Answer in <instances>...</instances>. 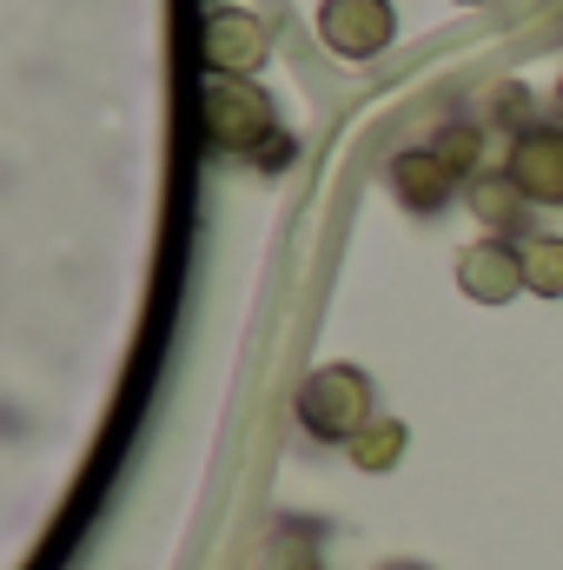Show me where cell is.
Here are the masks:
<instances>
[{"label": "cell", "mask_w": 563, "mask_h": 570, "mask_svg": "<svg viewBox=\"0 0 563 570\" xmlns=\"http://www.w3.org/2000/svg\"><path fill=\"white\" fill-rule=\"evenodd\" d=\"M464 206H471V219L484 233H524V219H531V199L517 193V179L504 166L497 173H471L464 179Z\"/></svg>", "instance_id": "obj_8"}, {"label": "cell", "mask_w": 563, "mask_h": 570, "mask_svg": "<svg viewBox=\"0 0 563 570\" xmlns=\"http://www.w3.org/2000/svg\"><path fill=\"white\" fill-rule=\"evenodd\" d=\"M431 146H437V159H444V166H457L464 179H471V173H484V120H457V127H444Z\"/></svg>", "instance_id": "obj_11"}, {"label": "cell", "mask_w": 563, "mask_h": 570, "mask_svg": "<svg viewBox=\"0 0 563 570\" xmlns=\"http://www.w3.org/2000/svg\"><path fill=\"white\" fill-rule=\"evenodd\" d=\"M457 292L477 305H511L524 292V253L511 239H477L457 253Z\"/></svg>", "instance_id": "obj_6"}, {"label": "cell", "mask_w": 563, "mask_h": 570, "mask_svg": "<svg viewBox=\"0 0 563 570\" xmlns=\"http://www.w3.org/2000/svg\"><path fill=\"white\" fill-rule=\"evenodd\" d=\"M385 179H392V193H398V206H405V213H444L464 173H457V166H444V159H437V146H405V153H392Z\"/></svg>", "instance_id": "obj_7"}, {"label": "cell", "mask_w": 563, "mask_h": 570, "mask_svg": "<svg viewBox=\"0 0 563 570\" xmlns=\"http://www.w3.org/2000/svg\"><path fill=\"white\" fill-rule=\"evenodd\" d=\"M405 444H412V431L398 425V419H378V425H365L345 451H352V464L358 471H372V478H385V471H398V458H405Z\"/></svg>", "instance_id": "obj_9"}, {"label": "cell", "mask_w": 563, "mask_h": 570, "mask_svg": "<svg viewBox=\"0 0 563 570\" xmlns=\"http://www.w3.org/2000/svg\"><path fill=\"white\" fill-rule=\"evenodd\" d=\"M206 140L219 146V153H253L259 166H266V146L285 153L273 100L253 80H239V73H213L206 80Z\"/></svg>", "instance_id": "obj_1"}, {"label": "cell", "mask_w": 563, "mask_h": 570, "mask_svg": "<svg viewBox=\"0 0 563 570\" xmlns=\"http://www.w3.org/2000/svg\"><path fill=\"white\" fill-rule=\"evenodd\" d=\"M551 114H557V127H563V80H557V94H551Z\"/></svg>", "instance_id": "obj_14"}, {"label": "cell", "mask_w": 563, "mask_h": 570, "mask_svg": "<svg viewBox=\"0 0 563 570\" xmlns=\"http://www.w3.org/2000/svg\"><path fill=\"white\" fill-rule=\"evenodd\" d=\"M298 425L325 444H352L365 425H378V399H372V379L358 365H318L305 385H298Z\"/></svg>", "instance_id": "obj_2"}, {"label": "cell", "mask_w": 563, "mask_h": 570, "mask_svg": "<svg viewBox=\"0 0 563 570\" xmlns=\"http://www.w3.org/2000/svg\"><path fill=\"white\" fill-rule=\"evenodd\" d=\"M531 114H537V100H531L524 87H511V80H504V87L491 94V120H484V127H511V140H517V134H531V127H537Z\"/></svg>", "instance_id": "obj_13"}, {"label": "cell", "mask_w": 563, "mask_h": 570, "mask_svg": "<svg viewBox=\"0 0 563 570\" xmlns=\"http://www.w3.org/2000/svg\"><path fill=\"white\" fill-rule=\"evenodd\" d=\"M504 173L531 206H563V127H531L504 153Z\"/></svg>", "instance_id": "obj_5"}, {"label": "cell", "mask_w": 563, "mask_h": 570, "mask_svg": "<svg viewBox=\"0 0 563 570\" xmlns=\"http://www.w3.org/2000/svg\"><path fill=\"white\" fill-rule=\"evenodd\" d=\"M457 7H491V0H457Z\"/></svg>", "instance_id": "obj_16"}, {"label": "cell", "mask_w": 563, "mask_h": 570, "mask_svg": "<svg viewBox=\"0 0 563 570\" xmlns=\"http://www.w3.org/2000/svg\"><path fill=\"white\" fill-rule=\"evenodd\" d=\"M318 40L338 60H378L398 40L392 0H318Z\"/></svg>", "instance_id": "obj_3"}, {"label": "cell", "mask_w": 563, "mask_h": 570, "mask_svg": "<svg viewBox=\"0 0 563 570\" xmlns=\"http://www.w3.org/2000/svg\"><path fill=\"white\" fill-rule=\"evenodd\" d=\"M385 570H431V564H412V558H398V564H385Z\"/></svg>", "instance_id": "obj_15"}, {"label": "cell", "mask_w": 563, "mask_h": 570, "mask_svg": "<svg viewBox=\"0 0 563 570\" xmlns=\"http://www.w3.org/2000/svg\"><path fill=\"white\" fill-rule=\"evenodd\" d=\"M259 570H318V538L312 531H298V524H285L266 538V551H259Z\"/></svg>", "instance_id": "obj_12"}, {"label": "cell", "mask_w": 563, "mask_h": 570, "mask_svg": "<svg viewBox=\"0 0 563 570\" xmlns=\"http://www.w3.org/2000/svg\"><path fill=\"white\" fill-rule=\"evenodd\" d=\"M517 253H524V285L537 298H563V239L557 233H531Z\"/></svg>", "instance_id": "obj_10"}, {"label": "cell", "mask_w": 563, "mask_h": 570, "mask_svg": "<svg viewBox=\"0 0 563 570\" xmlns=\"http://www.w3.org/2000/svg\"><path fill=\"white\" fill-rule=\"evenodd\" d=\"M266 53H273V33H266V20L259 13H246V7H213L206 13V67L213 73H253V67H266Z\"/></svg>", "instance_id": "obj_4"}]
</instances>
